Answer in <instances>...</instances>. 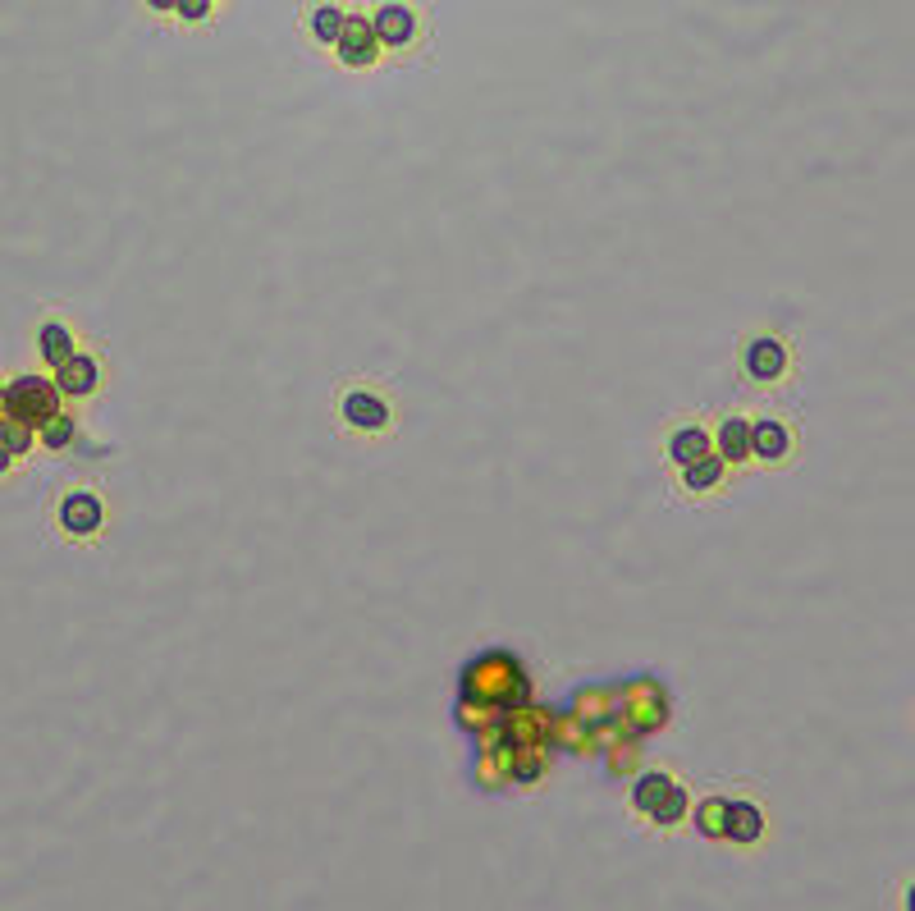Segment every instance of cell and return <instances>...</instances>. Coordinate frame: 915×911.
<instances>
[{"mask_svg": "<svg viewBox=\"0 0 915 911\" xmlns=\"http://www.w3.org/2000/svg\"><path fill=\"white\" fill-rule=\"evenodd\" d=\"M5 399H10L5 413L28 426H42L46 417L60 413V385L46 376H19L14 385H5Z\"/></svg>", "mask_w": 915, "mask_h": 911, "instance_id": "6da1fadb", "label": "cell"}, {"mask_svg": "<svg viewBox=\"0 0 915 911\" xmlns=\"http://www.w3.org/2000/svg\"><path fill=\"white\" fill-rule=\"evenodd\" d=\"M334 51H339V60H344L348 69H366V65H376V55H380V37H376V28H371V19H362V14H348L344 37L334 42Z\"/></svg>", "mask_w": 915, "mask_h": 911, "instance_id": "7a4b0ae2", "label": "cell"}, {"mask_svg": "<svg viewBox=\"0 0 915 911\" xmlns=\"http://www.w3.org/2000/svg\"><path fill=\"white\" fill-rule=\"evenodd\" d=\"M60 527H65L69 536H92L101 532V522H106V509H101L97 495H87V490H74V495L60 499Z\"/></svg>", "mask_w": 915, "mask_h": 911, "instance_id": "3957f363", "label": "cell"}, {"mask_svg": "<svg viewBox=\"0 0 915 911\" xmlns=\"http://www.w3.org/2000/svg\"><path fill=\"white\" fill-rule=\"evenodd\" d=\"M371 28H376V37H380L385 51H403V46L417 37V14H412L408 5H380L376 19H371Z\"/></svg>", "mask_w": 915, "mask_h": 911, "instance_id": "277c9868", "label": "cell"}, {"mask_svg": "<svg viewBox=\"0 0 915 911\" xmlns=\"http://www.w3.org/2000/svg\"><path fill=\"white\" fill-rule=\"evenodd\" d=\"M101 380V367L92 353H74V358H65L60 367H55V385H60V394H69V399H87V394L97 390Z\"/></svg>", "mask_w": 915, "mask_h": 911, "instance_id": "5b68a950", "label": "cell"}, {"mask_svg": "<svg viewBox=\"0 0 915 911\" xmlns=\"http://www.w3.org/2000/svg\"><path fill=\"white\" fill-rule=\"evenodd\" d=\"M344 422L353 426V431H385L389 403L371 390H353V394H344Z\"/></svg>", "mask_w": 915, "mask_h": 911, "instance_id": "8992f818", "label": "cell"}, {"mask_svg": "<svg viewBox=\"0 0 915 911\" xmlns=\"http://www.w3.org/2000/svg\"><path fill=\"white\" fill-rule=\"evenodd\" d=\"M746 371H751V380H778L787 371V348L778 344L774 335H760L746 344Z\"/></svg>", "mask_w": 915, "mask_h": 911, "instance_id": "52a82bcc", "label": "cell"}, {"mask_svg": "<svg viewBox=\"0 0 915 911\" xmlns=\"http://www.w3.org/2000/svg\"><path fill=\"white\" fill-rule=\"evenodd\" d=\"M787 449H792V431H787L783 422H751V454L765 458V463H778V458H787Z\"/></svg>", "mask_w": 915, "mask_h": 911, "instance_id": "ba28073f", "label": "cell"}, {"mask_svg": "<svg viewBox=\"0 0 915 911\" xmlns=\"http://www.w3.org/2000/svg\"><path fill=\"white\" fill-rule=\"evenodd\" d=\"M714 454H719L723 463H746V458H751V422L728 417V422L719 426V435H714Z\"/></svg>", "mask_w": 915, "mask_h": 911, "instance_id": "9c48e42d", "label": "cell"}, {"mask_svg": "<svg viewBox=\"0 0 915 911\" xmlns=\"http://www.w3.org/2000/svg\"><path fill=\"white\" fill-rule=\"evenodd\" d=\"M760 834H765V815H760V806L755 802H728V829H723V838H732V843H755Z\"/></svg>", "mask_w": 915, "mask_h": 911, "instance_id": "30bf717a", "label": "cell"}, {"mask_svg": "<svg viewBox=\"0 0 915 911\" xmlns=\"http://www.w3.org/2000/svg\"><path fill=\"white\" fill-rule=\"evenodd\" d=\"M710 440H714L710 431H700V426H682V431H673V440H668V458H673L678 467H687V463H696V458L714 454Z\"/></svg>", "mask_w": 915, "mask_h": 911, "instance_id": "8fae6325", "label": "cell"}, {"mask_svg": "<svg viewBox=\"0 0 915 911\" xmlns=\"http://www.w3.org/2000/svg\"><path fill=\"white\" fill-rule=\"evenodd\" d=\"M37 353H42L46 367H60L65 358H74V330L60 326V321H46L37 330Z\"/></svg>", "mask_w": 915, "mask_h": 911, "instance_id": "7c38bea8", "label": "cell"}, {"mask_svg": "<svg viewBox=\"0 0 915 911\" xmlns=\"http://www.w3.org/2000/svg\"><path fill=\"white\" fill-rule=\"evenodd\" d=\"M682 481H687V490H714L723 481V458L719 454H705V458H696V463H687L682 467Z\"/></svg>", "mask_w": 915, "mask_h": 911, "instance_id": "4fadbf2b", "label": "cell"}, {"mask_svg": "<svg viewBox=\"0 0 915 911\" xmlns=\"http://www.w3.org/2000/svg\"><path fill=\"white\" fill-rule=\"evenodd\" d=\"M696 829L705 838H723V829H728V797H705L696 806Z\"/></svg>", "mask_w": 915, "mask_h": 911, "instance_id": "5bb4252c", "label": "cell"}, {"mask_svg": "<svg viewBox=\"0 0 915 911\" xmlns=\"http://www.w3.org/2000/svg\"><path fill=\"white\" fill-rule=\"evenodd\" d=\"M344 23H348V14L339 10V5H321V10L312 14V37L321 46H334L339 37H344Z\"/></svg>", "mask_w": 915, "mask_h": 911, "instance_id": "9a60e30c", "label": "cell"}, {"mask_svg": "<svg viewBox=\"0 0 915 911\" xmlns=\"http://www.w3.org/2000/svg\"><path fill=\"white\" fill-rule=\"evenodd\" d=\"M0 445L10 449V454H28V449L37 445V426H28V422H19V417H0Z\"/></svg>", "mask_w": 915, "mask_h": 911, "instance_id": "2e32d148", "label": "cell"}, {"mask_svg": "<svg viewBox=\"0 0 915 911\" xmlns=\"http://www.w3.org/2000/svg\"><path fill=\"white\" fill-rule=\"evenodd\" d=\"M691 811V802H687V792H682V783H673V788H668V797H664V802H659L655 806V811H650V820H655V825H678V820H682V815H687Z\"/></svg>", "mask_w": 915, "mask_h": 911, "instance_id": "e0dca14e", "label": "cell"}, {"mask_svg": "<svg viewBox=\"0 0 915 911\" xmlns=\"http://www.w3.org/2000/svg\"><path fill=\"white\" fill-rule=\"evenodd\" d=\"M37 440H42L46 449H69V445H74V422H69L65 413L46 417V422L37 426Z\"/></svg>", "mask_w": 915, "mask_h": 911, "instance_id": "ac0fdd59", "label": "cell"}, {"mask_svg": "<svg viewBox=\"0 0 915 911\" xmlns=\"http://www.w3.org/2000/svg\"><path fill=\"white\" fill-rule=\"evenodd\" d=\"M668 788H673V779H668V774H646V779L636 783V806L650 815L668 797Z\"/></svg>", "mask_w": 915, "mask_h": 911, "instance_id": "d6986e66", "label": "cell"}, {"mask_svg": "<svg viewBox=\"0 0 915 911\" xmlns=\"http://www.w3.org/2000/svg\"><path fill=\"white\" fill-rule=\"evenodd\" d=\"M174 14H179L183 23H202L206 14H211V0H179V5H174Z\"/></svg>", "mask_w": 915, "mask_h": 911, "instance_id": "ffe728a7", "label": "cell"}, {"mask_svg": "<svg viewBox=\"0 0 915 911\" xmlns=\"http://www.w3.org/2000/svg\"><path fill=\"white\" fill-rule=\"evenodd\" d=\"M10 463H14V454L5 445H0V477H5V472H10Z\"/></svg>", "mask_w": 915, "mask_h": 911, "instance_id": "44dd1931", "label": "cell"}, {"mask_svg": "<svg viewBox=\"0 0 915 911\" xmlns=\"http://www.w3.org/2000/svg\"><path fill=\"white\" fill-rule=\"evenodd\" d=\"M147 5H151V10H161V14H165V10H174L179 0H147Z\"/></svg>", "mask_w": 915, "mask_h": 911, "instance_id": "7402d4cb", "label": "cell"}, {"mask_svg": "<svg viewBox=\"0 0 915 911\" xmlns=\"http://www.w3.org/2000/svg\"><path fill=\"white\" fill-rule=\"evenodd\" d=\"M5 408H10V399H5V385H0V417H5Z\"/></svg>", "mask_w": 915, "mask_h": 911, "instance_id": "603a6c76", "label": "cell"}, {"mask_svg": "<svg viewBox=\"0 0 915 911\" xmlns=\"http://www.w3.org/2000/svg\"><path fill=\"white\" fill-rule=\"evenodd\" d=\"M906 907H911V911H915V889H911V893H906Z\"/></svg>", "mask_w": 915, "mask_h": 911, "instance_id": "cb8c5ba5", "label": "cell"}]
</instances>
